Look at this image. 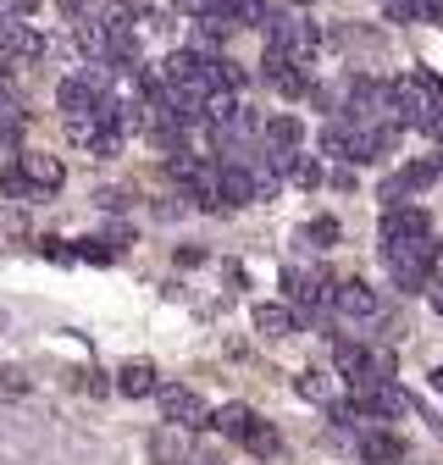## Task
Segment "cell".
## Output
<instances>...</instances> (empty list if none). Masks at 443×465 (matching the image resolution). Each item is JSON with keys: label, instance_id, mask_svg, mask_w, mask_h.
Here are the masks:
<instances>
[{"label": "cell", "instance_id": "cell-36", "mask_svg": "<svg viewBox=\"0 0 443 465\" xmlns=\"http://www.w3.org/2000/svg\"><path fill=\"white\" fill-rule=\"evenodd\" d=\"M432 388H438V393H443V366H438V371H432Z\"/></svg>", "mask_w": 443, "mask_h": 465}, {"label": "cell", "instance_id": "cell-20", "mask_svg": "<svg viewBox=\"0 0 443 465\" xmlns=\"http://www.w3.org/2000/svg\"><path fill=\"white\" fill-rule=\"evenodd\" d=\"M399 183H405V194H410V200H421V194L438 183V161H410V166L399 172Z\"/></svg>", "mask_w": 443, "mask_h": 465}, {"label": "cell", "instance_id": "cell-32", "mask_svg": "<svg viewBox=\"0 0 443 465\" xmlns=\"http://www.w3.org/2000/svg\"><path fill=\"white\" fill-rule=\"evenodd\" d=\"M427 300H432V311L443 316V282H427Z\"/></svg>", "mask_w": 443, "mask_h": 465}, {"label": "cell", "instance_id": "cell-10", "mask_svg": "<svg viewBox=\"0 0 443 465\" xmlns=\"http://www.w3.org/2000/svg\"><path fill=\"white\" fill-rule=\"evenodd\" d=\"M150 454H155V465H189V460H194V449H189V427L166 421V427L150 438Z\"/></svg>", "mask_w": 443, "mask_h": 465}, {"label": "cell", "instance_id": "cell-21", "mask_svg": "<svg viewBox=\"0 0 443 465\" xmlns=\"http://www.w3.org/2000/svg\"><path fill=\"white\" fill-rule=\"evenodd\" d=\"M283 178H289L294 189H316V183H321V166H316L310 155H289V161H283Z\"/></svg>", "mask_w": 443, "mask_h": 465}, {"label": "cell", "instance_id": "cell-31", "mask_svg": "<svg viewBox=\"0 0 443 465\" xmlns=\"http://www.w3.org/2000/svg\"><path fill=\"white\" fill-rule=\"evenodd\" d=\"M172 6H178L183 17H205V12H211V0H172Z\"/></svg>", "mask_w": 443, "mask_h": 465}, {"label": "cell", "instance_id": "cell-12", "mask_svg": "<svg viewBox=\"0 0 443 465\" xmlns=\"http://www.w3.org/2000/svg\"><path fill=\"white\" fill-rule=\"evenodd\" d=\"M128 244H133V232H128V227H111V232H94V239H84L78 255H84V261H123Z\"/></svg>", "mask_w": 443, "mask_h": 465}, {"label": "cell", "instance_id": "cell-22", "mask_svg": "<svg viewBox=\"0 0 443 465\" xmlns=\"http://www.w3.org/2000/svg\"><path fill=\"white\" fill-rule=\"evenodd\" d=\"M28 371L23 366H0V404H17V399H28Z\"/></svg>", "mask_w": 443, "mask_h": 465}, {"label": "cell", "instance_id": "cell-23", "mask_svg": "<svg viewBox=\"0 0 443 465\" xmlns=\"http://www.w3.org/2000/svg\"><path fill=\"white\" fill-rule=\"evenodd\" d=\"M100 128H105V123H100L94 111H78V116H67V139H73V144H84V150L100 139Z\"/></svg>", "mask_w": 443, "mask_h": 465}, {"label": "cell", "instance_id": "cell-7", "mask_svg": "<svg viewBox=\"0 0 443 465\" xmlns=\"http://www.w3.org/2000/svg\"><path fill=\"white\" fill-rule=\"evenodd\" d=\"M432 222L421 205H388L382 211V244H410V239H427Z\"/></svg>", "mask_w": 443, "mask_h": 465}, {"label": "cell", "instance_id": "cell-29", "mask_svg": "<svg viewBox=\"0 0 443 465\" xmlns=\"http://www.w3.org/2000/svg\"><path fill=\"white\" fill-rule=\"evenodd\" d=\"M39 244H44V255H50V261H73V255H78V250H73V244H62V239H39Z\"/></svg>", "mask_w": 443, "mask_h": 465}, {"label": "cell", "instance_id": "cell-19", "mask_svg": "<svg viewBox=\"0 0 443 465\" xmlns=\"http://www.w3.org/2000/svg\"><path fill=\"white\" fill-rule=\"evenodd\" d=\"M239 443H244V449H250V454H261V460H271V454H277V449H283V438H277V427H271V421H261V416H255V421H250V432H244V438H239Z\"/></svg>", "mask_w": 443, "mask_h": 465}, {"label": "cell", "instance_id": "cell-28", "mask_svg": "<svg viewBox=\"0 0 443 465\" xmlns=\"http://www.w3.org/2000/svg\"><path fill=\"white\" fill-rule=\"evenodd\" d=\"M0 189H6L12 200H28V183H23V166H17V161H12L6 172H0Z\"/></svg>", "mask_w": 443, "mask_h": 465}, {"label": "cell", "instance_id": "cell-37", "mask_svg": "<svg viewBox=\"0 0 443 465\" xmlns=\"http://www.w3.org/2000/svg\"><path fill=\"white\" fill-rule=\"evenodd\" d=\"M294 6H310V0H294Z\"/></svg>", "mask_w": 443, "mask_h": 465}, {"label": "cell", "instance_id": "cell-9", "mask_svg": "<svg viewBox=\"0 0 443 465\" xmlns=\"http://www.w3.org/2000/svg\"><path fill=\"white\" fill-rule=\"evenodd\" d=\"M327 305L339 311V316L366 322V316H377V288L360 282V277H349V282H339V288H327Z\"/></svg>", "mask_w": 443, "mask_h": 465}, {"label": "cell", "instance_id": "cell-2", "mask_svg": "<svg viewBox=\"0 0 443 465\" xmlns=\"http://www.w3.org/2000/svg\"><path fill=\"white\" fill-rule=\"evenodd\" d=\"M427 255H432V244H427V239H410V244H382V261H388V272H394V282L405 288V294L427 288Z\"/></svg>", "mask_w": 443, "mask_h": 465}, {"label": "cell", "instance_id": "cell-35", "mask_svg": "<svg viewBox=\"0 0 443 465\" xmlns=\"http://www.w3.org/2000/svg\"><path fill=\"white\" fill-rule=\"evenodd\" d=\"M189 465H222V460H216V454H194Z\"/></svg>", "mask_w": 443, "mask_h": 465}, {"label": "cell", "instance_id": "cell-25", "mask_svg": "<svg viewBox=\"0 0 443 465\" xmlns=\"http://www.w3.org/2000/svg\"><path fill=\"white\" fill-rule=\"evenodd\" d=\"M271 89L283 94V100H300V94H310V84H305V73H300V67H283V73H271Z\"/></svg>", "mask_w": 443, "mask_h": 465}, {"label": "cell", "instance_id": "cell-11", "mask_svg": "<svg viewBox=\"0 0 443 465\" xmlns=\"http://www.w3.org/2000/svg\"><path fill=\"white\" fill-rule=\"evenodd\" d=\"M161 84L200 94V50H172V55H166V62H161Z\"/></svg>", "mask_w": 443, "mask_h": 465}, {"label": "cell", "instance_id": "cell-13", "mask_svg": "<svg viewBox=\"0 0 443 465\" xmlns=\"http://www.w3.org/2000/svg\"><path fill=\"white\" fill-rule=\"evenodd\" d=\"M255 332H266V338H294L300 332V311L294 305H255Z\"/></svg>", "mask_w": 443, "mask_h": 465}, {"label": "cell", "instance_id": "cell-14", "mask_svg": "<svg viewBox=\"0 0 443 465\" xmlns=\"http://www.w3.org/2000/svg\"><path fill=\"white\" fill-rule=\"evenodd\" d=\"M117 388H123L128 399H150V393L161 388V377H155V366H150V361H128V366L117 371Z\"/></svg>", "mask_w": 443, "mask_h": 465}, {"label": "cell", "instance_id": "cell-17", "mask_svg": "<svg viewBox=\"0 0 443 465\" xmlns=\"http://www.w3.org/2000/svg\"><path fill=\"white\" fill-rule=\"evenodd\" d=\"M250 421H255V411H250V404H222V411L211 416V427H216L222 438H233V443L250 432Z\"/></svg>", "mask_w": 443, "mask_h": 465}, {"label": "cell", "instance_id": "cell-1", "mask_svg": "<svg viewBox=\"0 0 443 465\" xmlns=\"http://www.w3.org/2000/svg\"><path fill=\"white\" fill-rule=\"evenodd\" d=\"M349 404L371 421H394V416H410L416 399L394 382V377H371V371H349Z\"/></svg>", "mask_w": 443, "mask_h": 465}, {"label": "cell", "instance_id": "cell-34", "mask_svg": "<svg viewBox=\"0 0 443 465\" xmlns=\"http://www.w3.org/2000/svg\"><path fill=\"white\" fill-rule=\"evenodd\" d=\"M55 6H62V12H73V17H78V12L89 6V0H55Z\"/></svg>", "mask_w": 443, "mask_h": 465}, {"label": "cell", "instance_id": "cell-4", "mask_svg": "<svg viewBox=\"0 0 443 465\" xmlns=\"http://www.w3.org/2000/svg\"><path fill=\"white\" fill-rule=\"evenodd\" d=\"M283 294H289V305L300 311V322L310 316H321V305H327V277L316 272V266H289L283 272Z\"/></svg>", "mask_w": 443, "mask_h": 465}, {"label": "cell", "instance_id": "cell-38", "mask_svg": "<svg viewBox=\"0 0 443 465\" xmlns=\"http://www.w3.org/2000/svg\"><path fill=\"white\" fill-rule=\"evenodd\" d=\"M438 178H443V161H438Z\"/></svg>", "mask_w": 443, "mask_h": 465}, {"label": "cell", "instance_id": "cell-24", "mask_svg": "<svg viewBox=\"0 0 443 465\" xmlns=\"http://www.w3.org/2000/svg\"><path fill=\"white\" fill-rule=\"evenodd\" d=\"M300 239H305L310 250H332V244H339V222H332V216H316V222H305Z\"/></svg>", "mask_w": 443, "mask_h": 465}, {"label": "cell", "instance_id": "cell-30", "mask_svg": "<svg viewBox=\"0 0 443 465\" xmlns=\"http://www.w3.org/2000/svg\"><path fill=\"white\" fill-rule=\"evenodd\" d=\"M427 282H443V244H432L427 255Z\"/></svg>", "mask_w": 443, "mask_h": 465}, {"label": "cell", "instance_id": "cell-27", "mask_svg": "<svg viewBox=\"0 0 443 465\" xmlns=\"http://www.w3.org/2000/svg\"><path fill=\"white\" fill-rule=\"evenodd\" d=\"M23 139V111L12 100H0V144H17Z\"/></svg>", "mask_w": 443, "mask_h": 465}, {"label": "cell", "instance_id": "cell-3", "mask_svg": "<svg viewBox=\"0 0 443 465\" xmlns=\"http://www.w3.org/2000/svg\"><path fill=\"white\" fill-rule=\"evenodd\" d=\"M349 123H394V84H377V78H355L349 89Z\"/></svg>", "mask_w": 443, "mask_h": 465}, {"label": "cell", "instance_id": "cell-18", "mask_svg": "<svg viewBox=\"0 0 443 465\" xmlns=\"http://www.w3.org/2000/svg\"><path fill=\"white\" fill-rule=\"evenodd\" d=\"M294 388H300V399H310V404H321V411H327V404H332V399H339V382H332L327 371H300V382H294Z\"/></svg>", "mask_w": 443, "mask_h": 465}, {"label": "cell", "instance_id": "cell-5", "mask_svg": "<svg viewBox=\"0 0 443 465\" xmlns=\"http://www.w3.org/2000/svg\"><path fill=\"white\" fill-rule=\"evenodd\" d=\"M266 28H271V45H283L289 50V62H310L316 55V45H321V34H316V23H305V17H266Z\"/></svg>", "mask_w": 443, "mask_h": 465}, {"label": "cell", "instance_id": "cell-33", "mask_svg": "<svg viewBox=\"0 0 443 465\" xmlns=\"http://www.w3.org/2000/svg\"><path fill=\"white\" fill-rule=\"evenodd\" d=\"M6 6H12V17H28V12L39 6V0H6Z\"/></svg>", "mask_w": 443, "mask_h": 465}, {"label": "cell", "instance_id": "cell-16", "mask_svg": "<svg viewBox=\"0 0 443 465\" xmlns=\"http://www.w3.org/2000/svg\"><path fill=\"white\" fill-rule=\"evenodd\" d=\"M360 454H366L371 465H399V460H405V443H399L394 432H366V438H360Z\"/></svg>", "mask_w": 443, "mask_h": 465}, {"label": "cell", "instance_id": "cell-26", "mask_svg": "<svg viewBox=\"0 0 443 465\" xmlns=\"http://www.w3.org/2000/svg\"><path fill=\"white\" fill-rule=\"evenodd\" d=\"M344 150H349V128H344V123H327V128H321V155L344 161Z\"/></svg>", "mask_w": 443, "mask_h": 465}, {"label": "cell", "instance_id": "cell-15", "mask_svg": "<svg viewBox=\"0 0 443 465\" xmlns=\"http://www.w3.org/2000/svg\"><path fill=\"white\" fill-rule=\"evenodd\" d=\"M300 139H305V123H300V116H271V123H266V150L294 155V150H300Z\"/></svg>", "mask_w": 443, "mask_h": 465}, {"label": "cell", "instance_id": "cell-8", "mask_svg": "<svg viewBox=\"0 0 443 465\" xmlns=\"http://www.w3.org/2000/svg\"><path fill=\"white\" fill-rule=\"evenodd\" d=\"M17 166H23V183H28V194H55V189H62V178H67L62 155H44V150H28Z\"/></svg>", "mask_w": 443, "mask_h": 465}, {"label": "cell", "instance_id": "cell-6", "mask_svg": "<svg viewBox=\"0 0 443 465\" xmlns=\"http://www.w3.org/2000/svg\"><path fill=\"white\" fill-rule=\"evenodd\" d=\"M155 404H161V416H166V421H178V427H200V421H205L200 393L183 388V382H161V388H155Z\"/></svg>", "mask_w": 443, "mask_h": 465}]
</instances>
